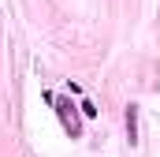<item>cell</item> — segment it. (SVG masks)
Masks as SVG:
<instances>
[{
  "mask_svg": "<svg viewBox=\"0 0 160 157\" xmlns=\"http://www.w3.org/2000/svg\"><path fill=\"white\" fill-rule=\"evenodd\" d=\"M48 101L60 109V116H63V127L71 131V138H78V120H75V112H71V105H67V101H56L52 94H48Z\"/></svg>",
  "mask_w": 160,
  "mask_h": 157,
  "instance_id": "obj_1",
  "label": "cell"
},
{
  "mask_svg": "<svg viewBox=\"0 0 160 157\" xmlns=\"http://www.w3.org/2000/svg\"><path fill=\"white\" fill-rule=\"evenodd\" d=\"M127 131H130V142H134V138H138V105L127 109Z\"/></svg>",
  "mask_w": 160,
  "mask_h": 157,
  "instance_id": "obj_2",
  "label": "cell"
}]
</instances>
